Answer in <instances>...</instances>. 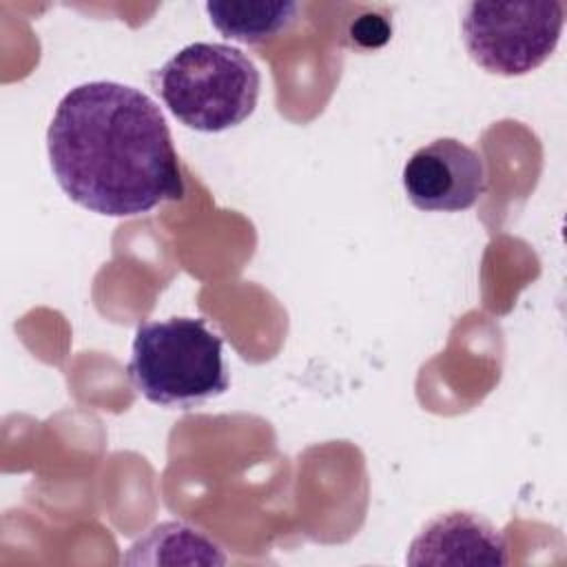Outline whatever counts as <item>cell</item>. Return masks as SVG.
Masks as SVG:
<instances>
[{"label": "cell", "instance_id": "1", "mask_svg": "<svg viewBox=\"0 0 567 567\" xmlns=\"http://www.w3.org/2000/svg\"><path fill=\"white\" fill-rule=\"evenodd\" d=\"M47 151L60 188L93 213L133 217L184 197L166 117L135 86H73L55 106Z\"/></svg>", "mask_w": 567, "mask_h": 567}, {"label": "cell", "instance_id": "2", "mask_svg": "<svg viewBox=\"0 0 567 567\" xmlns=\"http://www.w3.org/2000/svg\"><path fill=\"white\" fill-rule=\"evenodd\" d=\"M126 372L146 401L175 410L199 408L230 385L224 341L199 317L140 323Z\"/></svg>", "mask_w": 567, "mask_h": 567}, {"label": "cell", "instance_id": "3", "mask_svg": "<svg viewBox=\"0 0 567 567\" xmlns=\"http://www.w3.org/2000/svg\"><path fill=\"white\" fill-rule=\"evenodd\" d=\"M166 109L188 128L219 133L248 120L259 100V71L239 49L193 42L168 58L157 75Z\"/></svg>", "mask_w": 567, "mask_h": 567}, {"label": "cell", "instance_id": "4", "mask_svg": "<svg viewBox=\"0 0 567 567\" xmlns=\"http://www.w3.org/2000/svg\"><path fill=\"white\" fill-rule=\"evenodd\" d=\"M563 2H470L461 31L470 58L496 75H525L556 49Z\"/></svg>", "mask_w": 567, "mask_h": 567}, {"label": "cell", "instance_id": "5", "mask_svg": "<svg viewBox=\"0 0 567 567\" xmlns=\"http://www.w3.org/2000/svg\"><path fill=\"white\" fill-rule=\"evenodd\" d=\"M401 177L408 199L432 213L472 208L487 186L483 155L454 137H439L414 151Z\"/></svg>", "mask_w": 567, "mask_h": 567}, {"label": "cell", "instance_id": "6", "mask_svg": "<svg viewBox=\"0 0 567 567\" xmlns=\"http://www.w3.org/2000/svg\"><path fill=\"white\" fill-rule=\"evenodd\" d=\"M505 536L474 512L434 516L412 540L410 565H507Z\"/></svg>", "mask_w": 567, "mask_h": 567}, {"label": "cell", "instance_id": "7", "mask_svg": "<svg viewBox=\"0 0 567 567\" xmlns=\"http://www.w3.org/2000/svg\"><path fill=\"white\" fill-rule=\"evenodd\" d=\"M295 2H206L210 24L230 40L257 44L284 31L297 16Z\"/></svg>", "mask_w": 567, "mask_h": 567}]
</instances>
